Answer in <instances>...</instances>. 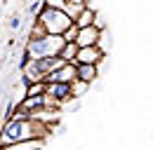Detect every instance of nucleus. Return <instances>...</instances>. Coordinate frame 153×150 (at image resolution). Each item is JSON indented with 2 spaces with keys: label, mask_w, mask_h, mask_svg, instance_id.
Segmentation results:
<instances>
[{
  "label": "nucleus",
  "mask_w": 153,
  "mask_h": 150,
  "mask_svg": "<svg viewBox=\"0 0 153 150\" xmlns=\"http://www.w3.org/2000/svg\"><path fill=\"white\" fill-rule=\"evenodd\" d=\"M42 35H47V33L40 28L38 24H33V28H31V38H28V40H36V38H42Z\"/></svg>",
  "instance_id": "14"
},
{
  "label": "nucleus",
  "mask_w": 153,
  "mask_h": 150,
  "mask_svg": "<svg viewBox=\"0 0 153 150\" xmlns=\"http://www.w3.org/2000/svg\"><path fill=\"white\" fill-rule=\"evenodd\" d=\"M42 94H45V82H36V85H28L26 87L24 99H36V96H42Z\"/></svg>",
  "instance_id": "11"
},
{
  "label": "nucleus",
  "mask_w": 153,
  "mask_h": 150,
  "mask_svg": "<svg viewBox=\"0 0 153 150\" xmlns=\"http://www.w3.org/2000/svg\"><path fill=\"white\" fill-rule=\"evenodd\" d=\"M99 40H101V24H94V26H87V28L78 31L76 47H78V49H85V47H99Z\"/></svg>",
  "instance_id": "4"
},
{
  "label": "nucleus",
  "mask_w": 153,
  "mask_h": 150,
  "mask_svg": "<svg viewBox=\"0 0 153 150\" xmlns=\"http://www.w3.org/2000/svg\"><path fill=\"white\" fill-rule=\"evenodd\" d=\"M94 19H97V12L87 5V7H85V12L73 21V26H76L78 31H82V28H87V26H94Z\"/></svg>",
  "instance_id": "8"
},
{
  "label": "nucleus",
  "mask_w": 153,
  "mask_h": 150,
  "mask_svg": "<svg viewBox=\"0 0 153 150\" xmlns=\"http://www.w3.org/2000/svg\"><path fill=\"white\" fill-rule=\"evenodd\" d=\"M45 134H47V127L33 120H10L0 131V148H10L14 143L31 141V138H45Z\"/></svg>",
  "instance_id": "1"
},
{
  "label": "nucleus",
  "mask_w": 153,
  "mask_h": 150,
  "mask_svg": "<svg viewBox=\"0 0 153 150\" xmlns=\"http://www.w3.org/2000/svg\"><path fill=\"white\" fill-rule=\"evenodd\" d=\"M42 148V138H31V141H21V143H14L7 150H40Z\"/></svg>",
  "instance_id": "9"
},
{
  "label": "nucleus",
  "mask_w": 153,
  "mask_h": 150,
  "mask_svg": "<svg viewBox=\"0 0 153 150\" xmlns=\"http://www.w3.org/2000/svg\"><path fill=\"white\" fill-rule=\"evenodd\" d=\"M76 38H78V28L73 26V24H71V26H68V28L64 31V35H61V40H64V45H71V42L76 45Z\"/></svg>",
  "instance_id": "12"
},
{
  "label": "nucleus",
  "mask_w": 153,
  "mask_h": 150,
  "mask_svg": "<svg viewBox=\"0 0 153 150\" xmlns=\"http://www.w3.org/2000/svg\"><path fill=\"white\" fill-rule=\"evenodd\" d=\"M73 82H76V66L73 63H64L59 71L45 77V85H73Z\"/></svg>",
  "instance_id": "5"
},
{
  "label": "nucleus",
  "mask_w": 153,
  "mask_h": 150,
  "mask_svg": "<svg viewBox=\"0 0 153 150\" xmlns=\"http://www.w3.org/2000/svg\"><path fill=\"white\" fill-rule=\"evenodd\" d=\"M0 150H7V148H0Z\"/></svg>",
  "instance_id": "17"
},
{
  "label": "nucleus",
  "mask_w": 153,
  "mask_h": 150,
  "mask_svg": "<svg viewBox=\"0 0 153 150\" xmlns=\"http://www.w3.org/2000/svg\"><path fill=\"white\" fill-rule=\"evenodd\" d=\"M76 80L90 87L92 80H97V66H76Z\"/></svg>",
  "instance_id": "7"
},
{
  "label": "nucleus",
  "mask_w": 153,
  "mask_h": 150,
  "mask_svg": "<svg viewBox=\"0 0 153 150\" xmlns=\"http://www.w3.org/2000/svg\"><path fill=\"white\" fill-rule=\"evenodd\" d=\"M76 54H78V47L71 42V45H64V49L59 52V59L64 63H76Z\"/></svg>",
  "instance_id": "10"
},
{
  "label": "nucleus",
  "mask_w": 153,
  "mask_h": 150,
  "mask_svg": "<svg viewBox=\"0 0 153 150\" xmlns=\"http://www.w3.org/2000/svg\"><path fill=\"white\" fill-rule=\"evenodd\" d=\"M61 49H64V40L59 35H42L28 40L24 52L31 56V61H40V59H57Z\"/></svg>",
  "instance_id": "2"
},
{
  "label": "nucleus",
  "mask_w": 153,
  "mask_h": 150,
  "mask_svg": "<svg viewBox=\"0 0 153 150\" xmlns=\"http://www.w3.org/2000/svg\"><path fill=\"white\" fill-rule=\"evenodd\" d=\"M101 59H104V49L101 47H85V49H78L73 66H99Z\"/></svg>",
  "instance_id": "6"
},
{
  "label": "nucleus",
  "mask_w": 153,
  "mask_h": 150,
  "mask_svg": "<svg viewBox=\"0 0 153 150\" xmlns=\"http://www.w3.org/2000/svg\"><path fill=\"white\" fill-rule=\"evenodd\" d=\"M36 24H38L40 28L47 33V35H64V31L73 24L71 19L66 17L61 10H57V7H50L47 2H45V10L40 12V17L36 19Z\"/></svg>",
  "instance_id": "3"
},
{
  "label": "nucleus",
  "mask_w": 153,
  "mask_h": 150,
  "mask_svg": "<svg viewBox=\"0 0 153 150\" xmlns=\"http://www.w3.org/2000/svg\"><path fill=\"white\" fill-rule=\"evenodd\" d=\"M42 10H45V2H31V5H28V12H31V14H36V19L40 17V12H42Z\"/></svg>",
  "instance_id": "13"
},
{
  "label": "nucleus",
  "mask_w": 153,
  "mask_h": 150,
  "mask_svg": "<svg viewBox=\"0 0 153 150\" xmlns=\"http://www.w3.org/2000/svg\"><path fill=\"white\" fill-rule=\"evenodd\" d=\"M14 106H17V103H14V101H12V103H10V106H7V110H5V122H10V120H12V117H14Z\"/></svg>",
  "instance_id": "15"
},
{
  "label": "nucleus",
  "mask_w": 153,
  "mask_h": 150,
  "mask_svg": "<svg viewBox=\"0 0 153 150\" xmlns=\"http://www.w3.org/2000/svg\"><path fill=\"white\" fill-rule=\"evenodd\" d=\"M21 26V17H14L12 19V28H19Z\"/></svg>",
  "instance_id": "16"
}]
</instances>
